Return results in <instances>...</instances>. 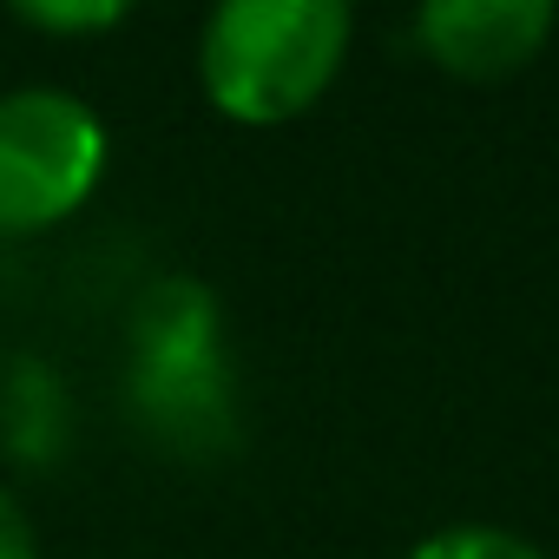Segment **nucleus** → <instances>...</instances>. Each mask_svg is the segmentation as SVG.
I'll return each mask as SVG.
<instances>
[{
	"label": "nucleus",
	"instance_id": "obj_1",
	"mask_svg": "<svg viewBox=\"0 0 559 559\" xmlns=\"http://www.w3.org/2000/svg\"><path fill=\"white\" fill-rule=\"evenodd\" d=\"M349 40L343 0H224L198 27V86L230 126H290L336 86Z\"/></svg>",
	"mask_w": 559,
	"mask_h": 559
},
{
	"label": "nucleus",
	"instance_id": "obj_2",
	"mask_svg": "<svg viewBox=\"0 0 559 559\" xmlns=\"http://www.w3.org/2000/svg\"><path fill=\"white\" fill-rule=\"evenodd\" d=\"M106 119L67 86L0 93V237L67 224L106 178Z\"/></svg>",
	"mask_w": 559,
	"mask_h": 559
},
{
	"label": "nucleus",
	"instance_id": "obj_3",
	"mask_svg": "<svg viewBox=\"0 0 559 559\" xmlns=\"http://www.w3.org/2000/svg\"><path fill=\"white\" fill-rule=\"evenodd\" d=\"M552 27V0H421L415 8V47L454 80H507L533 67Z\"/></svg>",
	"mask_w": 559,
	"mask_h": 559
},
{
	"label": "nucleus",
	"instance_id": "obj_4",
	"mask_svg": "<svg viewBox=\"0 0 559 559\" xmlns=\"http://www.w3.org/2000/svg\"><path fill=\"white\" fill-rule=\"evenodd\" d=\"M132 343H139V382L224 369L217 362V304L198 284H185V276L145 290V304L132 310Z\"/></svg>",
	"mask_w": 559,
	"mask_h": 559
},
{
	"label": "nucleus",
	"instance_id": "obj_5",
	"mask_svg": "<svg viewBox=\"0 0 559 559\" xmlns=\"http://www.w3.org/2000/svg\"><path fill=\"white\" fill-rule=\"evenodd\" d=\"M402 559H546L533 539H520L513 526H480V520H461V526H441L428 539H415Z\"/></svg>",
	"mask_w": 559,
	"mask_h": 559
},
{
	"label": "nucleus",
	"instance_id": "obj_6",
	"mask_svg": "<svg viewBox=\"0 0 559 559\" xmlns=\"http://www.w3.org/2000/svg\"><path fill=\"white\" fill-rule=\"evenodd\" d=\"M14 21L73 40V34H112V27H126L132 8H126V0H21Z\"/></svg>",
	"mask_w": 559,
	"mask_h": 559
},
{
	"label": "nucleus",
	"instance_id": "obj_7",
	"mask_svg": "<svg viewBox=\"0 0 559 559\" xmlns=\"http://www.w3.org/2000/svg\"><path fill=\"white\" fill-rule=\"evenodd\" d=\"M0 559H40V533L8 480H0Z\"/></svg>",
	"mask_w": 559,
	"mask_h": 559
}]
</instances>
